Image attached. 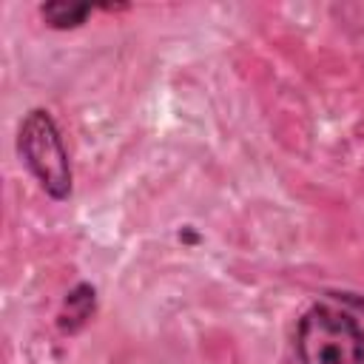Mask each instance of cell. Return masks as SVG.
Returning <instances> with one entry per match:
<instances>
[{
	"mask_svg": "<svg viewBox=\"0 0 364 364\" xmlns=\"http://www.w3.org/2000/svg\"><path fill=\"white\" fill-rule=\"evenodd\" d=\"M299 364H364V327L333 304H313L296 327Z\"/></svg>",
	"mask_w": 364,
	"mask_h": 364,
	"instance_id": "obj_1",
	"label": "cell"
},
{
	"mask_svg": "<svg viewBox=\"0 0 364 364\" xmlns=\"http://www.w3.org/2000/svg\"><path fill=\"white\" fill-rule=\"evenodd\" d=\"M17 154L40 188L63 202L71 196V162L60 128L46 108H31L17 131Z\"/></svg>",
	"mask_w": 364,
	"mask_h": 364,
	"instance_id": "obj_2",
	"label": "cell"
},
{
	"mask_svg": "<svg viewBox=\"0 0 364 364\" xmlns=\"http://www.w3.org/2000/svg\"><path fill=\"white\" fill-rule=\"evenodd\" d=\"M94 307H97V290L91 284H77L65 293V301H63V310L57 316V324L63 333H77L88 324V318L94 316Z\"/></svg>",
	"mask_w": 364,
	"mask_h": 364,
	"instance_id": "obj_3",
	"label": "cell"
},
{
	"mask_svg": "<svg viewBox=\"0 0 364 364\" xmlns=\"http://www.w3.org/2000/svg\"><path fill=\"white\" fill-rule=\"evenodd\" d=\"M94 6L91 3H65V0H54V3H43L40 6V17L46 20V26L51 28H77L91 17Z\"/></svg>",
	"mask_w": 364,
	"mask_h": 364,
	"instance_id": "obj_4",
	"label": "cell"
}]
</instances>
